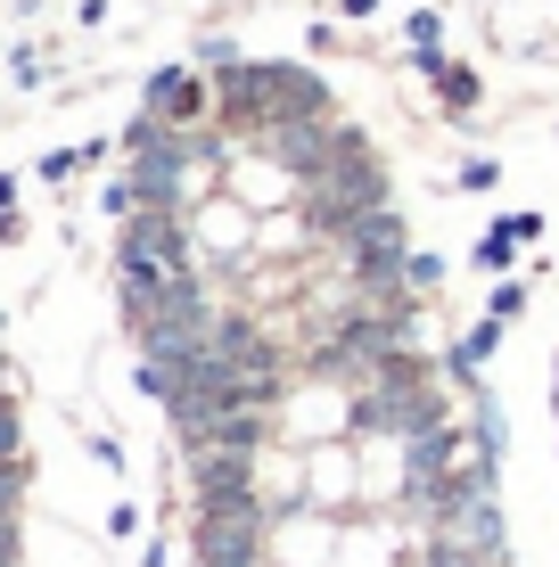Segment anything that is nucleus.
<instances>
[{"label":"nucleus","mask_w":559,"mask_h":567,"mask_svg":"<svg viewBox=\"0 0 559 567\" xmlns=\"http://www.w3.org/2000/svg\"><path fill=\"white\" fill-rule=\"evenodd\" d=\"M107 535H115V543L141 535V511H132V502H115V511H107Z\"/></svg>","instance_id":"nucleus-5"},{"label":"nucleus","mask_w":559,"mask_h":567,"mask_svg":"<svg viewBox=\"0 0 559 567\" xmlns=\"http://www.w3.org/2000/svg\"><path fill=\"white\" fill-rule=\"evenodd\" d=\"M518 312H527V288L503 280V288H494V321H518Z\"/></svg>","instance_id":"nucleus-3"},{"label":"nucleus","mask_w":559,"mask_h":567,"mask_svg":"<svg viewBox=\"0 0 559 567\" xmlns=\"http://www.w3.org/2000/svg\"><path fill=\"white\" fill-rule=\"evenodd\" d=\"M198 100H206V91L189 83V74H165V83H157V115H198Z\"/></svg>","instance_id":"nucleus-2"},{"label":"nucleus","mask_w":559,"mask_h":567,"mask_svg":"<svg viewBox=\"0 0 559 567\" xmlns=\"http://www.w3.org/2000/svg\"><path fill=\"white\" fill-rule=\"evenodd\" d=\"M403 280H412V288H436V280H445V264H436V256H412V264H403Z\"/></svg>","instance_id":"nucleus-4"},{"label":"nucleus","mask_w":559,"mask_h":567,"mask_svg":"<svg viewBox=\"0 0 559 567\" xmlns=\"http://www.w3.org/2000/svg\"><path fill=\"white\" fill-rule=\"evenodd\" d=\"M535 230H544L535 214H510V223H494V230H486V247H477V264L503 271V264H510V247H518V239H535Z\"/></svg>","instance_id":"nucleus-1"}]
</instances>
